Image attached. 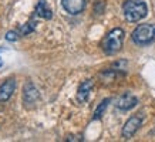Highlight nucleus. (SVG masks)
Returning a JSON list of instances; mask_svg holds the SVG:
<instances>
[{
    "label": "nucleus",
    "instance_id": "nucleus-1",
    "mask_svg": "<svg viewBox=\"0 0 155 142\" xmlns=\"http://www.w3.org/2000/svg\"><path fill=\"white\" fill-rule=\"evenodd\" d=\"M124 17L130 23H137L140 20L145 19L148 14V7L144 0H125L122 5Z\"/></svg>",
    "mask_w": 155,
    "mask_h": 142
},
{
    "label": "nucleus",
    "instance_id": "nucleus-2",
    "mask_svg": "<svg viewBox=\"0 0 155 142\" xmlns=\"http://www.w3.org/2000/svg\"><path fill=\"white\" fill-rule=\"evenodd\" d=\"M124 30L120 27L113 28L110 33H107V36L104 37L103 43H101V47H103L105 54H115L122 48L124 44Z\"/></svg>",
    "mask_w": 155,
    "mask_h": 142
},
{
    "label": "nucleus",
    "instance_id": "nucleus-3",
    "mask_svg": "<svg viewBox=\"0 0 155 142\" xmlns=\"http://www.w3.org/2000/svg\"><path fill=\"white\" fill-rule=\"evenodd\" d=\"M131 38L137 46H148L151 43H154L155 41V24H152V23L140 24L138 27L134 28V31L131 33Z\"/></svg>",
    "mask_w": 155,
    "mask_h": 142
},
{
    "label": "nucleus",
    "instance_id": "nucleus-4",
    "mask_svg": "<svg viewBox=\"0 0 155 142\" xmlns=\"http://www.w3.org/2000/svg\"><path fill=\"white\" fill-rule=\"evenodd\" d=\"M142 125V118L140 115H132L130 119H127V122L122 127V138L130 139L135 135V132L141 128Z\"/></svg>",
    "mask_w": 155,
    "mask_h": 142
},
{
    "label": "nucleus",
    "instance_id": "nucleus-5",
    "mask_svg": "<svg viewBox=\"0 0 155 142\" xmlns=\"http://www.w3.org/2000/svg\"><path fill=\"white\" fill-rule=\"evenodd\" d=\"M137 104H138V99H137L135 95L131 94V92H124V94L117 99L115 107H117L120 111H130V109H132Z\"/></svg>",
    "mask_w": 155,
    "mask_h": 142
},
{
    "label": "nucleus",
    "instance_id": "nucleus-6",
    "mask_svg": "<svg viewBox=\"0 0 155 142\" xmlns=\"http://www.w3.org/2000/svg\"><path fill=\"white\" fill-rule=\"evenodd\" d=\"M85 2L87 0H61V6L68 14H80L85 9Z\"/></svg>",
    "mask_w": 155,
    "mask_h": 142
},
{
    "label": "nucleus",
    "instance_id": "nucleus-7",
    "mask_svg": "<svg viewBox=\"0 0 155 142\" xmlns=\"http://www.w3.org/2000/svg\"><path fill=\"white\" fill-rule=\"evenodd\" d=\"M16 90V80L14 78H7V80L0 85V102H6L12 98Z\"/></svg>",
    "mask_w": 155,
    "mask_h": 142
},
{
    "label": "nucleus",
    "instance_id": "nucleus-8",
    "mask_svg": "<svg viewBox=\"0 0 155 142\" xmlns=\"http://www.w3.org/2000/svg\"><path fill=\"white\" fill-rule=\"evenodd\" d=\"M38 98H40L38 90L33 85V82H27L23 88V102L26 105H30L34 104Z\"/></svg>",
    "mask_w": 155,
    "mask_h": 142
},
{
    "label": "nucleus",
    "instance_id": "nucleus-9",
    "mask_svg": "<svg viewBox=\"0 0 155 142\" xmlns=\"http://www.w3.org/2000/svg\"><path fill=\"white\" fill-rule=\"evenodd\" d=\"M94 87V82L93 80H85L81 82V85L78 87V91H77V101L78 102H85L90 97V92Z\"/></svg>",
    "mask_w": 155,
    "mask_h": 142
},
{
    "label": "nucleus",
    "instance_id": "nucleus-10",
    "mask_svg": "<svg viewBox=\"0 0 155 142\" xmlns=\"http://www.w3.org/2000/svg\"><path fill=\"white\" fill-rule=\"evenodd\" d=\"M36 14L46 20H50L53 17V11L47 6L46 0H38L37 2V5H36Z\"/></svg>",
    "mask_w": 155,
    "mask_h": 142
},
{
    "label": "nucleus",
    "instance_id": "nucleus-11",
    "mask_svg": "<svg viewBox=\"0 0 155 142\" xmlns=\"http://www.w3.org/2000/svg\"><path fill=\"white\" fill-rule=\"evenodd\" d=\"M110 101H111L110 98H105L100 102L98 107H97L95 111H94V117H93V119H100L101 117H103L104 112H105V109H107V107H108V104H110Z\"/></svg>",
    "mask_w": 155,
    "mask_h": 142
},
{
    "label": "nucleus",
    "instance_id": "nucleus-12",
    "mask_svg": "<svg viewBox=\"0 0 155 142\" xmlns=\"http://www.w3.org/2000/svg\"><path fill=\"white\" fill-rule=\"evenodd\" d=\"M34 28H36V23H34L33 20H30L28 23H26L24 26H21V27L19 28V33L20 34H30V33H33L34 31Z\"/></svg>",
    "mask_w": 155,
    "mask_h": 142
},
{
    "label": "nucleus",
    "instance_id": "nucleus-13",
    "mask_svg": "<svg viewBox=\"0 0 155 142\" xmlns=\"http://www.w3.org/2000/svg\"><path fill=\"white\" fill-rule=\"evenodd\" d=\"M17 38H19L17 31H9V33L6 34V40H7V41H16Z\"/></svg>",
    "mask_w": 155,
    "mask_h": 142
}]
</instances>
